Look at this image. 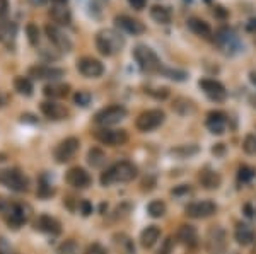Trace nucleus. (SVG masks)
<instances>
[{
	"label": "nucleus",
	"instance_id": "nucleus-1",
	"mask_svg": "<svg viewBox=\"0 0 256 254\" xmlns=\"http://www.w3.org/2000/svg\"><path fill=\"white\" fill-rule=\"evenodd\" d=\"M137 166L134 162H128V161H122L113 164L111 167L104 171L99 178L102 186H111V184H116V183H128V181H134L137 178Z\"/></svg>",
	"mask_w": 256,
	"mask_h": 254
},
{
	"label": "nucleus",
	"instance_id": "nucleus-2",
	"mask_svg": "<svg viewBox=\"0 0 256 254\" xmlns=\"http://www.w3.org/2000/svg\"><path fill=\"white\" fill-rule=\"evenodd\" d=\"M125 46V36L116 29H101L96 34V48L101 55L113 56Z\"/></svg>",
	"mask_w": 256,
	"mask_h": 254
},
{
	"label": "nucleus",
	"instance_id": "nucleus-3",
	"mask_svg": "<svg viewBox=\"0 0 256 254\" xmlns=\"http://www.w3.org/2000/svg\"><path fill=\"white\" fill-rule=\"evenodd\" d=\"M0 214L4 215L6 222L14 229H19L20 225L30 222L31 219V207L26 203H9L0 200Z\"/></svg>",
	"mask_w": 256,
	"mask_h": 254
},
{
	"label": "nucleus",
	"instance_id": "nucleus-4",
	"mask_svg": "<svg viewBox=\"0 0 256 254\" xmlns=\"http://www.w3.org/2000/svg\"><path fill=\"white\" fill-rule=\"evenodd\" d=\"M134 56L137 60L140 70L148 72V73H156V72H162V61L156 51L152 48L146 46V44H138L134 50Z\"/></svg>",
	"mask_w": 256,
	"mask_h": 254
},
{
	"label": "nucleus",
	"instance_id": "nucleus-5",
	"mask_svg": "<svg viewBox=\"0 0 256 254\" xmlns=\"http://www.w3.org/2000/svg\"><path fill=\"white\" fill-rule=\"evenodd\" d=\"M216 43L226 55H236V53H239L244 48L241 39H239V36L232 29H229V27H222V29L217 31Z\"/></svg>",
	"mask_w": 256,
	"mask_h": 254
},
{
	"label": "nucleus",
	"instance_id": "nucleus-6",
	"mask_svg": "<svg viewBox=\"0 0 256 254\" xmlns=\"http://www.w3.org/2000/svg\"><path fill=\"white\" fill-rule=\"evenodd\" d=\"M126 114H128V111H126L125 106L113 104V106H108V108H102L101 111H98L94 114V123L108 128V126H113L122 120H125Z\"/></svg>",
	"mask_w": 256,
	"mask_h": 254
},
{
	"label": "nucleus",
	"instance_id": "nucleus-7",
	"mask_svg": "<svg viewBox=\"0 0 256 254\" xmlns=\"http://www.w3.org/2000/svg\"><path fill=\"white\" fill-rule=\"evenodd\" d=\"M0 184L7 186L12 191H18V193L28 191V188H30L28 178L18 169H2L0 171Z\"/></svg>",
	"mask_w": 256,
	"mask_h": 254
},
{
	"label": "nucleus",
	"instance_id": "nucleus-8",
	"mask_svg": "<svg viewBox=\"0 0 256 254\" xmlns=\"http://www.w3.org/2000/svg\"><path fill=\"white\" fill-rule=\"evenodd\" d=\"M164 120H166L164 111H160V109H147V111L138 114L135 126L140 132H152V130L159 128L164 123Z\"/></svg>",
	"mask_w": 256,
	"mask_h": 254
},
{
	"label": "nucleus",
	"instance_id": "nucleus-9",
	"mask_svg": "<svg viewBox=\"0 0 256 254\" xmlns=\"http://www.w3.org/2000/svg\"><path fill=\"white\" fill-rule=\"evenodd\" d=\"M79 147H80V142H79V138H76V137H68V138H65V140H62L58 145H56L55 152H53L55 161L58 164H65V162L72 161V157L77 154Z\"/></svg>",
	"mask_w": 256,
	"mask_h": 254
},
{
	"label": "nucleus",
	"instance_id": "nucleus-10",
	"mask_svg": "<svg viewBox=\"0 0 256 254\" xmlns=\"http://www.w3.org/2000/svg\"><path fill=\"white\" fill-rule=\"evenodd\" d=\"M44 31H46V36L48 39L53 43V46L56 48L58 51H72V39L68 38L67 32H64L60 29L58 26H55V24H46V27H44Z\"/></svg>",
	"mask_w": 256,
	"mask_h": 254
},
{
	"label": "nucleus",
	"instance_id": "nucleus-11",
	"mask_svg": "<svg viewBox=\"0 0 256 254\" xmlns=\"http://www.w3.org/2000/svg\"><path fill=\"white\" fill-rule=\"evenodd\" d=\"M77 70L88 79H98L104 73V65L98 58H92V56H82L77 61Z\"/></svg>",
	"mask_w": 256,
	"mask_h": 254
},
{
	"label": "nucleus",
	"instance_id": "nucleus-12",
	"mask_svg": "<svg viewBox=\"0 0 256 254\" xmlns=\"http://www.w3.org/2000/svg\"><path fill=\"white\" fill-rule=\"evenodd\" d=\"M198 85H200V89L204 91V94L208 97L210 101L222 102L227 97L226 87L216 79H202L200 82H198Z\"/></svg>",
	"mask_w": 256,
	"mask_h": 254
},
{
	"label": "nucleus",
	"instance_id": "nucleus-13",
	"mask_svg": "<svg viewBox=\"0 0 256 254\" xmlns=\"http://www.w3.org/2000/svg\"><path fill=\"white\" fill-rule=\"evenodd\" d=\"M186 215L192 219H208L217 212V205L210 200H202V202H193L186 207Z\"/></svg>",
	"mask_w": 256,
	"mask_h": 254
},
{
	"label": "nucleus",
	"instance_id": "nucleus-14",
	"mask_svg": "<svg viewBox=\"0 0 256 254\" xmlns=\"http://www.w3.org/2000/svg\"><path fill=\"white\" fill-rule=\"evenodd\" d=\"M96 138L104 145H123L128 142V133L125 130H111V128H101L96 132Z\"/></svg>",
	"mask_w": 256,
	"mask_h": 254
},
{
	"label": "nucleus",
	"instance_id": "nucleus-15",
	"mask_svg": "<svg viewBox=\"0 0 256 254\" xmlns=\"http://www.w3.org/2000/svg\"><path fill=\"white\" fill-rule=\"evenodd\" d=\"M226 246H227V236H226L224 229H220V227L212 229L207 236L208 251L212 254H220V253L226 251Z\"/></svg>",
	"mask_w": 256,
	"mask_h": 254
},
{
	"label": "nucleus",
	"instance_id": "nucleus-16",
	"mask_svg": "<svg viewBox=\"0 0 256 254\" xmlns=\"http://www.w3.org/2000/svg\"><path fill=\"white\" fill-rule=\"evenodd\" d=\"M65 179H67V183L70 184L72 188H77V190H84V188H88L90 183H92V179H90L89 173L86 169H82V167H72V169H68L67 176H65Z\"/></svg>",
	"mask_w": 256,
	"mask_h": 254
},
{
	"label": "nucleus",
	"instance_id": "nucleus-17",
	"mask_svg": "<svg viewBox=\"0 0 256 254\" xmlns=\"http://www.w3.org/2000/svg\"><path fill=\"white\" fill-rule=\"evenodd\" d=\"M40 109L48 120H53V121L65 120V118L68 116V109L55 101H43L40 104Z\"/></svg>",
	"mask_w": 256,
	"mask_h": 254
},
{
	"label": "nucleus",
	"instance_id": "nucleus-18",
	"mask_svg": "<svg viewBox=\"0 0 256 254\" xmlns=\"http://www.w3.org/2000/svg\"><path fill=\"white\" fill-rule=\"evenodd\" d=\"M16 38H18V24L12 20H0V43L10 50L16 44Z\"/></svg>",
	"mask_w": 256,
	"mask_h": 254
},
{
	"label": "nucleus",
	"instance_id": "nucleus-19",
	"mask_svg": "<svg viewBox=\"0 0 256 254\" xmlns=\"http://www.w3.org/2000/svg\"><path fill=\"white\" fill-rule=\"evenodd\" d=\"M30 75L34 77V79H40V80H44V79L56 80L65 75V70L56 68V67H46V65H36V67L30 68Z\"/></svg>",
	"mask_w": 256,
	"mask_h": 254
},
{
	"label": "nucleus",
	"instance_id": "nucleus-20",
	"mask_svg": "<svg viewBox=\"0 0 256 254\" xmlns=\"http://www.w3.org/2000/svg\"><path fill=\"white\" fill-rule=\"evenodd\" d=\"M114 22H116V26L120 29L130 32V34H142V32L146 31L144 22H140L138 19L130 17V15H116V17H114Z\"/></svg>",
	"mask_w": 256,
	"mask_h": 254
},
{
	"label": "nucleus",
	"instance_id": "nucleus-21",
	"mask_svg": "<svg viewBox=\"0 0 256 254\" xmlns=\"http://www.w3.org/2000/svg\"><path fill=\"white\" fill-rule=\"evenodd\" d=\"M205 125H207V128L212 133L222 135V133L226 132V126H227V116L222 111H210L207 114Z\"/></svg>",
	"mask_w": 256,
	"mask_h": 254
},
{
	"label": "nucleus",
	"instance_id": "nucleus-22",
	"mask_svg": "<svg viewBox=\"0 0 256 254\" xmlns=\"http://www.w3.org/2000/svg\"><path fill=\"white\" fill-rule=\"evenodd\" d=\"M34 225H36V229H38L40 232H44V234H52V236L60 234V231H62L58 220L53 219V217H50V215H40Z\"/></svg>",
	"mask_w": 256,
	"mask_h": 254
},
{
	"label": "nucleus",
	"instance_id": "nucleus-23",
	"mask_svg": "<svg viewBox=\"0 0 256 254\" xmlns=\"http://www.w3.org/2000/svg\"><path fill=\"white\" fill-rule=\"evenodd\" d=\"M178 241H180L181 244L188 246V248H193V246H196L198 243V234H196V229L193 227V225H181L180 229H178Z\"/></svg>",
	"mask_w": 256,
	"mask_h": 254
},
{
	"label": "nucleus",
	"instance_id": "nucleus-24",
	"mask_svg": "<svg viewBox=\"0 0 256 254\" xmlns=\"http://www.w3.org/2000/svg\"><path fill=\"white\" fill-rule=\"evenodd\" d=\"M50 15L60 26H68L72 22V14H70L68 7L65 3H53V7L50 9Z\"/></svg>",
	"mask_w": 256,
	"mask_h": 254
},
{
	"label": "nucleus",
	"instance_id": "nucleus-25",
	"mask_svg": "<svg viewBox=\"0 0 256 254\" xmlns=\"http://www.w3.org/2000/svg\"><path fill=\"white\" fill-rule=\"evenodd\" d=\"M43 92L46 97H52V99H62V97H67L70 92V85L64 84V82H52V84H46L43 87Z\"/></svg>",
	"mask_w": 256,
	"mask_h": 254
},
{
	"label": "nucleus",
	"instance_id": "nucleus-26",
	"mask_svg": "<svg viewBox=\"0 0 256 254\" xmlns=\"http://www.w3.org/2000/svg\"><path fill=\"white\" fill-rule=\"evenodd\" d=\"M198 181H200V184L205 188V190H217L222 183V178H220V174L216 173V171L205 169V171H202L200 176H198Z\"/></svg>",
	"mask_w": 256,
	"mask_h": 254
},
{
	"label": "nucleus",
	"instance_id": "nucleus-27",
	"mask_svg": "<svg viewBox=\"0 0 256 254\" xmlns=\"http://www.w3.org/2000/svg\"><path fill=\"white\" fill-rule=\"evenodd\" d=\"M234 239L241 246H250L254 241V231L248 224H238L234 229Z\"/></svg>",
	"mask_w": 256,
	"mask_h": 254
},
{
	"label": "nucleus",
	"instance_id": "nucleus-28",
	"mask_svg": "<svg viewBox=\"0 0 256 254\" xmlns=\"http://www.w3.org/2000/svg\"><path fill=\"white\" fill-rule=\"evenodd\" d=\"M159 237H160V231L158 225H148V227H146L142 231V234H140V244L148 249L158 243Z\"/></svg>",
	"mask_w": 256,
	"mask_h": 254
},
{
	"label": "nucleus",
	"instance_id": "nucleus-29",
	"mask_svg": "<svg viewBox=\"0 0 256 254\" xmlns=\"http://www.w3.org/2000/svg\"><path fill=\"white\" fill-rule=\"evenodd\" d=\"M188 27L195 32V34L202 36V38H210V36H212V27L208 26V22H205V20H202L198 17H190Z\"/></svg>",
	"mask_w": 256,
	"mask_h": 254
},
{
	"label": "nucleus",
	"instance_id": "nucleus-30",
	"mask_svg": "<svg viewBox=\"0 0 256 254\" xmlns=\"http://www.w3.org/2000/svg\"><path fill=\"white\" fill-rule=\"evenodd\" d=\"M113 243L116 246V249L122 254H135V246L132 243V239L125 234H116L113 237Z\"/></svg>",
	"mask_w": 256,
	"mask_h": 254
},
{
	"label": "nucleus",
	"instance_id": "nucleus-31",
	"mask_svg": "<svg viewBox=\"0 0 256 254\" xmlns=\"http://www.w3.org/2000/svg\"><path fill=\"white\" fill-rule=\"evenodd\" d=\"M150 17L154 19L158 24H169L171 22V12H169L168 7L154 5L150 9Z\"/></svg>",
	"mask_w": 256,
	"mask_h": 254
},
{
	"label": "nucleus",
	"instance_id": "nucleus-32",
	"mask_svg": "<svg viewBox=\"0 0 256 254\" xmlns=\"http://www.w3.org/2000/svg\"><path fill=\"white\" fill-rule=\"evenodd\" d=\"M88 162H89L92 167H101V166H104V162H106V154L102 152L101 149L94 147V149H90L89 152H88Z\"/></svg>",
	"mask_w": 256,
	"mask_h": 254
},
{
	"label": "nucleus",
	"instance_id": "nucleus-33",
	"mask_svg": "<svg viewBox=\"0 0 256 254\" xmlns=\"http://www.w3.org/2000/svg\"><path fill=\"white\" fill-rule=\"evenodd\" d=\"M147 212L152 219H160V217L166 214V203H164L162 200H152V202L147 205Z\"/></svg>",
	"mask_w": 256,
	"mask_h": 254
},
{
	"label": "nucleus",
	"instance_id": "nucleus-34",
	"mask_svg": "<svg viewBox=\"0 0 256 254\" xmlns=\"http://www.w3.org/2000/svg\"><path fill=\"white\" fill-rule=\"evenodd\" d=\"M14 87H16V91L19 94H22V96H31L32 94V84L28 77H16Z\"/></svg>",
	"mask_w": 256,
	"mask_h": 254
},
{
	"label": "nucleus",
	"instance_id": "nucleus-35",
	"mask_svg": "<svg viewBox=\"0 0 256 254\" xmlns=\"http://www.w3.org/2000/svg\"><path fill=\"white\" fill-rule=\"evenodd\" d=\"M172 108L176 109L178 113H181V114H188V113H193L195 111V106H193V102L192 101H188V99H176V102L172 104Z\"/></svg>",
	"mask_w": 256,
	"mask_h": 254
},
{
	"label": "nucleus",
	"instance_id": "nucleus-36",
	"mask_svg": "<svg viewBox=\"0 0 256 254\" xmlns=\"http://www.w3.org/2000/svg\"><path fill=\"white\" fill-rule=\"evenodd\" d=\"M26 32H28V39H30V43L32 46H38L40 44V29L38 26H36L34 22H30L26 26Z\"/></svg>",
	"mask_w": 256,
	"mask_h": 254
},
{
	"label": "nucleus",
	"instance_id": "nucleus-37",
	"mask_svg": "<svg viewBox=\"0 0 256 254\" xmlns=\"http://www.w3.org/2000/svg\"><path fill=\"white\" fill-rule=\"evenodd\" d=\"M242 150H244L248 155L256 154V135H253V133L246 135L244 140H242Z\"/></svg>",
	"mask_w": 256,
	"mask_h": 254
},
{
	"label": "nucleus",
	"instance_id": "nucleus-38",
	"mask_svg": "<svg viewBox=\"0 0 256 254\" xmlns=\"http://www.w3.org/2000/svg\"><path fill=\"white\" fill-rule=\"evenodd\" d=\"M238 178H239V181H242V183L251 181V179L254 178V169H253V167H248V166L239 167Z\"/></svg>",
	"mask_w": 256,
	"mask_h": 254
},
{
	"label": "nucleus",
	"instance_id": "nucleus-39",
	"mask_svg": "<svg viewBox=\"0 0 256 254\" xmlns=\"http://www.w3.org/2000/svg\"><path fill=\"white\" fill-rule=\"evenodd\" d=\"M58 254H79V248L74 241H67L58 248Z\"/></svg>",
	"mask_w": 256,
	"mask_h": 254
},
{
	"label": "nucleus",
	"instance_id": "nucleus-40",
	"mask_svg": "<svg viewBox=\"0 0 256 254\" xmlns=\"http://www.w3.org/2000/svg\"><path fill=\"white\" fill-rule=\"evenodd\" d=\"M74 101H76V104L79 106H88L90 102V94L88 91H79L74 96Z\"/></svg>",
	"mask_w": 256,
	"mask_h": 254
},
{
	"label": "nucleus",
	"instance_id": "nucleus-41",
	"mask_svg": "<svg viewBox=\"0 0 256 254\" xmlns=\"http://www.w3.org/2000/svg\"><path fill=\"white\" fill-rule=\"evenodd\" d=\"M84 254H108V251H106V248H102L99 243H92L86 248Z\"/></svg>",
	"mask_w": 256,
	"mask_h": 254
},
{
	"label": "nucleus",
	"instance_id": "nucleus-42",
	"mask_svg": "<svg viewBox=\"0 0 256 254\" xmlns=\"http://www.w3.org/2000/svg\"><path fill=\"white\" fill-rule=\"evenodd\" d=\"M171 251H172V237H166L162 241V246L159 248L158 254H171Z\"/></svg>",
	"mask_w": 256,
	"mask_h": 254
},
{
	"label": "nucleus",
	"instance_id": "nucleus-43",
	"mask_svg": "<svg viewBox=\"0 0 256 254\" xmlns=\"http://www.w3.org/2000/svg\"><path fill=\"white\" fill-rule=\"evenodd\" d=\"M40 55L43 56V58H46V60H58V58H60V53L50 50V48H41V50H40Z\"/></svg>",
	"mask_w": 256,
	"mask_h": 254
},
{
	"label": "nucleus",
	"instance_id": "nucleus-44",
	"mask_svg": "<svg viewBox=\"0 0 256 254\" xmlns=\"http://www.w3.org/2000/svg\"><path fill=\"white\" fill-rule=\"evenodd\" d=\"M166 75H169V79H176V80H184L186 79V73L184 72H178V70H164Z\"/></svg>",
	"mask_w": 256,
	"mask_h": 254
},
{
	"label": "nucleus",
	"instance_id": "nucleus-45",
	"mask_svg": "<svg viewBox=\"0 0 256 254\" xmlns=\"http://www.w3.org/2000/svg\"><path fill=\"white\" fill-rule=\"evenodd\" d=\"M128 2H130V5L134 7L135 10H142L144 7H146L147 0H128Z\"/></svg>",
	"mask_w": 256,
	"mask_h": 254
},
{
	"label": "nucleus",
	"instance_id": "nucleus-46",
	"mask_svg": "<svg viewBox=\"0 0 256 254\" xmlns=\"http://www.w3.org/2000/svg\"><path fill=\"white\" fill-rule=\"evenodd\" d=\"M9 12V2L7 0H0V17H6Z\"/></svg>",
	"mask_w": 256,
	"mask_h": 254
},
{
	"label": "nucleus",
	"instance_id": "nucleus-47",
	"mask_svg": "<svg viewBox=\"0 0 256 254\" xmlns=\"http://www.w3.org/2000/svg\"><path fill=\"white\" fill-rule=\"evenodd\" d=\"M80 210H82V215H89L90 212H92V207H90L89 202H80Z\"/></svg>",
	"mask_w": 256,
	"mask_h": 254
},
{
	"label": "nucleus",
	"instance_id": "nucleus-48",
	"mask_svg": "<svg viewBox=\"0 0 256 254\" xmlns=\"http://www.w3.org/2000/svg\"><path fill=\"white\" fill-rule=\"evenodd\" d=\"M246 29H248V31H251V32L256 31V17H254V19H251L250 22L246 24Z\"/></svg>",
	"mask_w": 256,
	"mask_h": 254
},
{
	"label": "nucleus",
	"instance_id": "nucleus-49",
	"mask_svg": "<svg viewBox=\"0 0 256 254\" xmlns=\"http://www.w3.org/2000/svg\"><path fill=\"white\" fill-rule=\"evenodd\" d=\"M250 80H251V84H253L254 87H256V72H251L250 73Z\"/></svg>",
	"mask_w": 256,
	"mask_h": 254
},
{
	"label": "nucleus",
	"instance_id": "nucleus-50",
	"mask_svg": "<svg viewBox=\"0 0 256 254\" xmlns=\"http://www.w3.org/2000/svg\"><path fill=\"white\" fill-rule=\"evenodd\" d=\"M4 102H6V97H4V94L0 92V108L4 106Z\"/></svg>",
	"mask_w": 256,
	"mask_h": 254
},
{
	"label": "nucleus",
	"instance_id": "nucleus-51",
	"mask_svg": "<svg viewBox=\"0 0 256 254\" xmlns=\"http://www.w3.org/2000/svg\"><path fill=\"white\" fill-rule=\"evenodd\" d=\"M32 2H34V3H38V5H43V3L46 2V0H32Z\"/></svg>",
	"mask_w": 256,
	"mask_h": 254
},
{
	"label": "nucleus",
	"instance_id": "nucleus-52",
	"mask_svg": "<svg viewBox=\"0 0 256 254\" xmlns=\"http://www.w3.org/2000/svg\"><path fill=\"white\" fill-rule=\"evenodd\" d=\"M55 3H67V0H53Z\"/></svg>",
	"mask_w": 256,
	"mask_h": 254
},
{
	"label": "nucleus",
	"instance_id": "nucleus-53",
	"mask_svg": "<svg viewBox=\"0 0 256 254\" xmlns=\"http://www.w3.org/2000/svg\"><path fill=\"white\" fill-rule=\"evenodd\" d=\"M254 44H256V38H254Z\"/></svg>",
	"mask_w": 256,
	"mask_h": 254
},
{
	"label": "nucleus",
	"instance_id": "nucleus-54",
	"mask_svg": "<svg viewBox=\"0 0 256 254\" xmlns=\"http://www.w3.org/2000/svg\"><path fill=\"white\" fill-rule=\"evenodd\" d=\"M207 2H210V0H207Z\"/></svg>",
	"mask_w": 256,
	"mask_h": 254
}]
</instances>
